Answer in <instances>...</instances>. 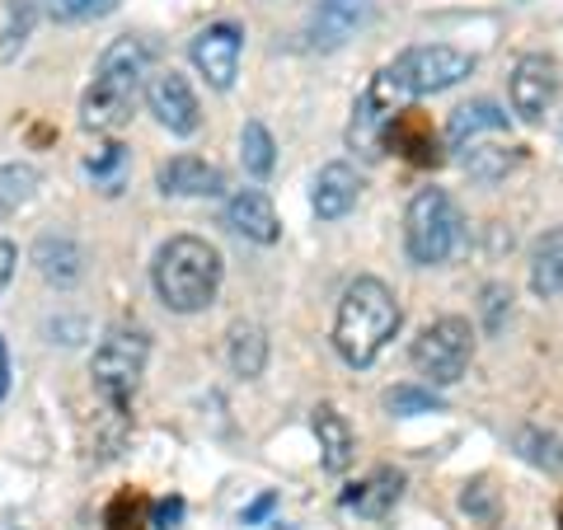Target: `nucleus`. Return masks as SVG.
Masks as SVG:
<instances>
[{
    "instance_id": "c756f323",
    "label": "nucleus",
    "mask_w": 563,
    "mask_h": 530,
    "mask_svg": "<svg viewBox=\"0 0 563 530\" xmlns=\"http://www.w3.org/2000/svg\"><path fill=\"white\" fill-rule=\"evenodd\" d=\"M507 320H512V287L507 281H488L479 291V324L484 333H503Z\"/></svg>"
},
{
    "instance_id": "0eeeda50",
    "label": "nucleus",
    "mask_w": 563,
    "mask_h": 530,
    "mask_svg": "<svg viewBox=\"0 0 563 530\" xmlns=\"http://www.w3.org/2000/svg\"><path fill=\"white\" fill-rule=\"evenodd\" d=\"M390 70H395L404 95L422 99V95H442V90H451V85H461L465 76H474V57L465 47L428 43V47H409Z\"/></svg>"
},
{
    "instance_id": "dca6fc26",
    "label": "nucleus",
    "mask_w": 563,
    "mask_h": 530,
    "mask_svg": "<svg viewBox=\"0 0 563 530\" xmlns=\"http://www.w3.org/2000/svg\"><path fill=\"white\" fill-rule=\"evenodd\" d=\"M385 146H395L409 165H437L442 161V136H437L432 122L418 109H409V103H404V109L395 113V122L385 128Z\"/></svg>"
},
{
    "instance_id": "473e14b6",
    "label": "nucleus",
    "mask_w": 563,
    "mask_h": 530,
    "mask_svg": "<svg viewBox=\"0 0 563 530\" xmlns=\"http://www.w3.org/2000/svg\"><path fill=\"white\" fill-rule=\"evenodd\" d=\"M461 507L470 511V517H479V521H498V493L488 488V479H474V484H465V493H461Z\"/></svg>"
},
{
    "instance_id": "39448f33",
    "label": "nucleus",
    "mask_w": 563,
    "mask_h": 530,
    "mask_svg": "<svg viewBox=\"0 0 563 530\" xmlns=\"http://www.w3.org/2000/svg\"><path fill=\"white\" fill-rule=\"evenodd\" d=\"M146 362H151V339H146V329L118 324V329H109V333L99 339L95 357H90V376H95L99 399L109 404L118 418H128L136 385H141V376H146Z\"/></svg>"
},
{
    "instance_id": "7ed1b4c3",
    "label": "nucleus",
    "mask_w": 563,
    "mask_h": 530,
    "mask_svg": "<svg viewBox=\"0 0 563 530\" xmlns=\"http://www.w3.org/2000/svg\"><path fill=\"white\" fill-rule=\"evenodd\" d=\"M221 273H225L221 250L207 244L202 235H169L151 263L155 296L174 314H202L221 291Z\"/></svg>"
},
{
    "instance_id": "bb28decb",
    "label": "nucleus",
    "mask_w": 563,
    "mask_h": 530,
    "mask_svg": "<svg viewBox=\"0 0 563 530\" xmlns=\"http://www.w3.org/2000/svg\"><path fill=\"white\" fill-rule=\"evenodd\" d=\"M33 20H38V0H10V20H5V33H0V62L20 57V47L33 33Z\"/></svg>"
},
{
    "instance_id": "aec40b11",
    "label": "nucleus",
    "mask_w": 563,
    "mask_h": 530,
    "mask_svg": "<svg viewBox=\"0 0 563 530\" xmlns=\"http://www.w3.org/2000/svg\"><path fill=\"white\" fill-rule=\"evenodd\" d=\"M531 291L540 300L563 296V225H550L531 244Z\"/></svg>"
},
{
    "instance_id": "cd10ccee",
    "label": "nucleus",
    "mask_w": 563,
    "mask_h": 530,
    "mask_svg": "<svg viewBox=\"0 0 563 530\" xmlns=\"http://www.w3.org/2000/svg\"><path fill=\"white\" fill-rule=\"evenodd\" d=\"M517 451H521L531 465L563 474V441H559L554 432H544V428H521V432H517Z\"/></svg>"
},
{
    "instance_id": "423d86ee",
    "label": "nucleus",
    "mask_w": 563,
    "mask_h": 530,
    "mask_svg": "<svg viewBox=\"0 0 563 530\" xmlns=\"http://www.w3.org/2000/svg\"><path fill=\"white\" fill-rule=\"evenodd\" d=\"M413 366L428 376V385H455L470 371V357H474V329L461 314H442L432 320L428 329L413 339L409 347Z\"/></svg>"
},
{
    "instance_id": "f257e3e1",
    "label": "nucleus",
    "mask_w": 563,
    "mask_h": 530,
    "mask_svg": "<svg viewBox=\"0 0 563 530\" xmlns=\"http://www.w3.org/2000/svg\"><path fill=\"white\" fill-rule=\"evenodd\" d=\"M399 324H404L399 296L380 277H352L339 296V310H333V352L352 371H366L390 347Z\"/></svg>"
},
{
    "instance_id": "2eb2a0df",
    "label": "nucleus",
    "mask_w": 563,
    "mask_h": 530,
    "mask_svg": "<svg viewBox=\"0 0 563 530\" xmlns=\"http://www.w3.org/2000/svg\"><path fill=\"white\" fill-rule=\"evenodd\" d=\"M362 198V174L352 169L347 161H333L314 174V188H310V207L320 221H343L352 207Z\"/></svg>"
},
{
    "instance_id": "5701e85b",
    "label": "nucleus",
    "mask_w": 563,
    "mask_h": 530,
    "mask_svg": "<svg viewBox=\"0 0 563 530\" xmlns=\"http://www.w3.org/2000/svg\"><path fill=\"white\" fill-rule=\"evenodd\" d=\"M517 165H521V151L517 146H470L461 155V169L470 174L474 184H503Z\"/></svg>"
},
{
    "instance_id": "9d476101",
    "label": "nucleus",
    "mask_w": 563,
    "mask_h": 530,
    "mask_svg": "<svg viewBox=\"0 0 563 530\" xmlns=\"http://www.w3.org/2000/svg\"><path fill=\"white\" fill-rule=\"evenodd\" d=\"M240 52H244V33L240 24H207L198 38L188 43V57L198 66V76L211 85V90H231L240 76Z\"/></svg>"
},
{
    "instance_id": "393cba45",
    "label": "nucleus",
    "mask_w": 563,
    "mask_h": 530,
    "mask_svg": "<svg viewBox=\"0 0 563 530\" xmlns=\"http://www.w3.org/2000/svg\"><path fill=\"white\" fill-rule=\"evenodd\" d=\"M33 192H38V169L33 165H0V221L14 217Z\"/></svg>"
},
{
    "instance_id": "a878e982",
    "label": "nucleus",
    "mask_w": 563,
    "mask_h": 530,
    "mask_svg": "<svg viewBox=\"0 0 563 530\" xmlns=\"http://www.w3.org/2000/svg\"><path fill=\"white\" fill-rule=\"evenodd\" d=\"M385 409L395 418H422V413H442L446 404L432 385H395V390H385Z\"/></svg>"
},
{
    "instance_id": "6e6552de",
    "label": "nucleus",
    "mask_w": 563,
    "mask_h": 530,
    "mask_svg": "<svg viewBox=\"0 0 563 530\" xmlns=\"http://www.w3.org/2000/svg\"><path fill=\"white\" fill-rule=\"evenodd\" d=\"M404 95L399 90V80H395V70L385 66L372 76V85L362 90L357 99V109H352V122H347V146L352 151H362V155H380L385 151V128L395 122V113L404 109Z\"/></svg>"
},
{
    "instance_id": "4c0bfd02",
    "label": "nucleus",
    "mask_w": 563,
    "mask_h": 530,
    "mask_svg": "<svg viewBox=\"0 0 563 530\" xmlns=\"http://www.w3.org/2000/svg\"><path fill=\"white\" fill-rule=\"evenodd\" d=\"M559 526H563V507H559Z\"/></svg>"
},
{
    "instance_id": "f704fd0d",
    "label": "nucleus",
    "mask_w": 563,
    "mask_h": 530,
    "mask_svg": "<svg viewBox=\"0 0 563 530\" xmlns=\"http://www.w3.org/2000/svg\"><path fill=\"white\" fill-rule=\"evenodd\" d=\"M14 268H20V250H14L10 240H0V291L10 287V277H14Z\"/></svg>"
},
{
    "instance_id": "c9c22d12",
    "label": "nucleus",
    "mask_w": 563,
    "mask_h": 530,
    "mask_svg": "<svg viewBox=\"0 0 563 530\" xmlns=\"http://www.w3.org/2000/svg\"><path fill=\"white\" fill-rule=\"evenodd\" d=\"M273 507H277V493H263V498H258V503H250V507H244V511H240V521H244V526H258V521H263V517H268V511H273Z\"/></svg>"
},
{
    "instance_id": "f3484780",
    "label": "nucleus",
    "mask_w": 563,
    "mask_h": 530,
    "mask_svg": "<svg viewBox=\"0 0 563 530\" xmlns=\"http://www.w3.org/2000/svg\"><path fill=\"white\" fill-rule=\"evenodd\" d=\"M399 498H404V474L390 470V465H380V470L366 474L362 484H352L343 493V507L357 511V517H372L376 521V517H390Z\"/></svg>"
},
{
    "instance_id": "72a5a7b5",
    "label": "nucleus",
    "mask_w": 563,
    "mask_h": 530,
    "mask_svg": "<svg viewBox=\"0 0 563 530\" xmlns=\"http://www.w3.org/2000/svg\"><path fill=\"white\" fill-rule=\"evenodd\" d=\"M184 498H161L151 507V530H179L184 526Z\"/></svg>"
},
{
    "instance_id": "20e7f679",
    "label": "nucleus",
    "mask_w": 563,
    "mask_h": 530,
    "mask_svg": "<svg viewBox=\"0 0 563 530\" xmlns=\"http://www.w3.org/2000/svg\"><path fill=\"white\" fill-rule=\"evenodd\" d=\"M465 240V217L446 188H418L404 211V250L418 268L446 263Z\"/></svg>"
},
{
    "instance_id": "f8f14e48",
    "label": "nucleus",
    "mask_w": 563,
    "mask_h": 530,
    "mask_svg": "<svg viewBox=\"0 0 563 530\" xmlns=\"http://www.w3.org/2000/svg\"><path fill=\"white\" fill-rule=\"evenodd\" d=\"M372 24V0H320L306 24V43L314 52H333L347 38H357V29Z\"/></svg>"
},
{
    "instance_id": "ddd939ff",
    "label": "nucleus",
    "mask_w": 563,
    "mask_h": 530,
    "mask_svg": "<svg viewBox=\"0 0 563 530\" xmlns=\"http://www.w3.org/2000/svg\"><path fill=\"white\" fill-rule=\"evenodd\" d=\"M155 188L165 198H221L225 192V174L202 161V155H169V161L155 169Z\"/></svg>"
},
{
    "instance_id": "4be33fe9",
    "label": "nucleus",
    "mask_w": 563,
    "mask_h": 530,
    "mask_svg": "<svg viewBox=\"0 0 563 530\" xmlns=\"http://www.w3.org/2000/svg\"><path fill=\"white\" fill-rule=\"evenodd\" d=\"M225 362H231V371L240 380H258L263 371H268V333H263L258 324H235L231 329V343H225Z\"/></svg>"
},
{
    "instance_id": "6ab92c4d",
    "label": "nucleus",
    "mask_w": 563,
    "mask_h": 530,
    "mask_svg": "<svg viewBox=\"0 0 563 530\" xmlns=\"http://www.w3.org/2000/svg\"><path fill=\"white\" fill-rule=\"evenodd\" d=\"M310 428H314V437H320V465L329 474H343L352 465V455H357V437H352L347 418L333 409V404H320L314 418H310Z\"/></svg>"
},
{
    "instance_id": "e433bc0d",
    "label": "nucleus",
    "mask_w": 563,
    "mask_h": 530,
    "mask_svg": "<svg viewBox=\"0 0 563 530\" xmlns=\"http://www.w3.org/2000/svg\"><path fill=\"white\" fill-rule=\"evenodd\" d=\"M10 395V347H5V339H0V399Z\"/></svg>"
},
{
    "instance_id": "a211bd4d",
    "label": "nucleus",
    "mask_w": 563,
    "mask_h": 530,
    "mask_svg": "<svg viewBox=\"0 0 563 530\" xmlns=\"http://www.w3.org/2000/svg\"><path fill=\"white\" fill-rule=\"evenodd\" d=\"M33 268H38L52 287H76L85 277V250L66 231L38 235V244H33Z\"/></svg>"
},
{
    "instance_id": "c85d7f7f",
    "label": "nucleus",
    "mask_w": 563,
    "mask_h": 530,
    "mask_svg": "<svg viewBox=\"0 0 563 530\" xmlns=\"http://www.w3.org/2000/svg\"><path fill=\"white\" fill-rule=\"evenodd\" d=\"M85 174H90L103 192H118L122 184H128V146H103L99 155L85 161Z\"/></svg>"
},
{
    "instance_id": "2f4dec72",
    "label": "nucleus",
    "mask_w": 563,
    "mask_h": 530,
    "mask_svg": "<svg viewBox=\"0 0 563 530\" xmlns=\"http://www.w3.org/2000/svg\"><path fill=\"white\" fill-rule=\"evenodd\" d=\"M146 526H151V517H141L136 493H118L109 511H103V530H146Z\"/></svg>"
},
{
    "instance_id": "1a4fd4ad",
    "label": "nucleus",
    "mask_w": 563,
    "mask_h": 530,
    "mask_svg": "<svg viewBox=\"0 0 563 530\" xmlns=\"http://www.w3.org/2000/svg\"><path fill=\"white\" fill-rule=\"evenodd\" d=\"M559 62L544 57V52H526V57H517L512 76H507V99H512V113L521 122H540L544 113H550V103L559 99Z\"/></svg>"
},
{
    "instance_id": "4468645a",
    "label": "nucleus",
    "mask_w": 563,
    "mask_h": 530,
    "mask_svg": "<svg viewBox=\"0 0 563 530\" xmlns=\"http://www.w3.org/2000/svg\"><path fill=\"white\" fill-rule=\"evenodd\" d=\"M225 225L250 240V244H277L282 240V221H277V207L263 188H240L231 202H225Z\"/></svg>"
},
{
    "instance_id": "b1692460",
    "label": "nucleus",
    "mask_w": 563,
    "mask_h": 530,
    "mask_svg": "<svg viewBox=\"0 0 563 530\" xmlns=\"http://www.w3.org/2000/svg\"><path fill=\"white\" fill-rule=\"evenodd\" d=\"M240 161H244V169H250L254 179H268V174L277 169V141L258 118H250L244 122V132H240Z\"/></svg>"
},
{
    "instance_id": "7c9ffc66",
    "label": "nucleus",
    "mask_w": 563,
    "mask_h": 530,
    "mask_svg": "<svg viewBox=\"0 0 563 530\" xmlns=\"http://www.w3.org/2000/svg\"><path fill=\"white\" fill-rule=\"evenodd\" d=\"M109 10H118V0H47V14L57 24H85V20H103Z\"/></svg>"
},
{
    "instance_id": "f03ea898",
    "label": "nucleus",
    "mask_w": 563,
    "mask_h": 530,
    "mask_svg": "<svg viewBox=\"0 0 563 530\" xmlns=\"http://www.w3.org/2000/svg\"><path fill=\"white\" fill-rule=\"evenodd\" d=\"M146 66H151V47L122 33L103 47V57L95 66V80L80 99V122L90 132H122L132 122L136 109V95L146 85Z\"/></svg>"
},
{
    "instance_id": "412c9836",
    "label": "nucleus",
    "mask_w": 563,
    "mask_h": 530,
    "mask_svg": "<svg viewBox=\"0 0 563 530\" xmlns=\"http://www.w3.org/2000/svg\"><path fill=\"white\" fill-rule=\"evenodd\" d=\"M503 128H507V113L498 109V103H493V99H470V103H461V109L451 113L446 141L455 151H465L479 132H503Z\"/></svg>"
},
{
    "instance_id": "9b49d317",
    "label": "nucleus",
    "mask_w": 563,
    "mask_h": 530,
    "mask_svg": "<svg viewBox=\"0 0 563 530\" xmlns=\"http://www.w3.org/2000/svg\"><path fill=\"white\" fill-rule=\"evenodd\" d=\"M146 109L155 113L165 132L174 136H192L202 128V109H198V95H192L188 76L179 70H161V76L146 80Z\"/></svg>"
}]
</instances>
